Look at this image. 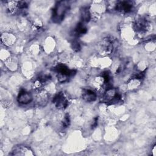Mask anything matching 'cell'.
<instances>
[{
	"instance_id": "1",
	"label": "cell",
	"mask_w": 156,
	"mask_h": 156,
	"mask_svg": "<svg viewBox=\"0 0 156 156\" xmlns=\"http://www.w3.org/2000/svg\"><path fill=\"white\" fill-rule=\"evenodd\" d=\"M55 70L57 74V79L60 82H65L76 74L75 71L69 69L66 65L63 64H58L55 68Z\"/></svg>"
},
{
	"instance_id": "2",
	"label": "cell",
	"mask_w": 156,
	"mask_h": 156,
	"mask_svg": "<svg viewBox=\"0 0 156 156\" xmlns=\"http://www.w3.org/2000/svg\"><path fill=\"white\" fill-rule=\"evenodd\" d=\"M52 102L58 109H65L70 104L71 99L68 94L64 91L58 92L53 98Z\"/></svg>"
},
{
	"instance_id": "3",
	"label": "cell",
	"mask_w": 156,
	"mask_h": 156,
	"mask_svg": "<svg viewBox=\"0 0 156 156\" xmlns=\"http://www.w3.org/2000/svg\"><path fill=\"white\" fill-rule=\"evenodd\" d=\"M68 4L66 1L57 2L53 10V20L59 22L62 21L68 9Z\"/></svg>"
},
{
	"instance_id": "4",
	"label": "cell",
	"mask_w": 156,
	"mask_h": 156,
	"mask_svg": "<svg viewBox=\"0 0 156 156\" xmlns=\"http://www.w3.org/2000/svg\"><path fill=\"white\" fill-rule=\"evenodd\" d=\"M133 26L135 30L137 33L144 34L150 29L151 24L146 17L140 16L135 20Z\"/></svg>"
},
{
	"instance_id": "5",
	"label": "cell",
	"mask_w": 156,
	"mask_h": 156,
	"mask_svg": "<svg viewBox=\"0 0 156 156\" xmlns=\"http://www.w3.org/2000/svg\"><path fill=\"white\" fill-rule=\"evenodd\" d=\"M114 48V44L113 40L108 37L102 38L98 44L99 52L102 55L110 54Z\"/></svg>"
},
{
	"instance_id": "6",
	"label": "cell",
	"mask_w": 156,
	"mask_h": 156,
	"mask_svg": "<svg viewBox=\"0 0 156 156\" xmlns=\"http://www.w3.org/2000/svg\"><path fill=\"white\" fill-rule=\"evenodd\" d=\"M120 94L118 89L116 88H108L104 93L103 96V100L105 102H113L114 101H118L120 99Z\"/></svg>"
},
{
	"instance_id": "7",
	"label": "cell",
	"mask_w": 156,
	"mask_h": 156,
	"mask_svg": "<svg viewBox=\"0 0 156 156\" xmlns=\"http://www.w3.org/2000/svg\"><path fill=\"white\" fill-rule=\"evenodd\" d=\"M134 9V3L130 1H122L115 5V10L122 13H130Z\"/></svg>"
},
{
	"instance_id": "8",
	"label": "cell",
	"mask_w": 156,
	"mask_h": 156,
	"mask_svg": "<svg viewBox=\"0 0 156 156\" xmlns=\"http://www.w3.org/2000/svg\"><path fill=\"white\" fill-rule=\"evenodd\" d=\"M51 77L48 75H43L36 78L32 82V88L37 90L40 91L43 90V87L49 81Z\"/></svg>"
},
{
	"instance_id": "9",
	"label": "cell",
	"mask_w": 156,
	"mask_h": 156,
	"mask_svg": "<svg viewBox=\"0 0 156 156\" xmlns=\"http://www.w3.org/2000/svg\"><path fill=\"white\" fill-rule=\"evenodd\" d=\"M5 4L7 11L11 14H16L20 12H22L20 1H9L5 2Z\"/></svg>"
},
{
	"instance_id": "10",
	"label": "cell",
	"mask_w": 156,
	"mask_h": 156,
	"mask_svg": "<svg viewBox=\"0 0 156 156\" xmlns=\"http://www.w3.org/2000/svg\"><path fill=\"white\" fill-rule=\"evenodd\" d=\"M12 155H34L32 150L27 146L18 145L15 146L12 151Z\"/></svg>"
},
{
	"instance_id": "11",
	"label": "cell",
	"mask_w": 156,
	"mask_h": 156,
	"mask_svg": "<svg viewBox=\"0 0 156 156\" xmlns=\"http://www.w3.org/2000/svg\"><path fill=\"white\" fill-rule=\"evenodd\" d=\"M38 93L36 96L35 102L39 107H44L48 104L49 100V94L44 90L38 91Z\"/></svg>"
},
{
	"instance_id": "12",
	"label": "cell",
	"mask_w": 156,
	"mask_h": 156,
	"mask_svg": "<svg viewBox=\"0 0 156 156\" xmlns=\"http://www.w3.org/2000/svg\"><path fill=\"white\" fill-rule=\"evenodd\" d=\"M33 100L32 94L27 91L22 90L19 93L17 98V101L19 103L22 104H27L31 102Z\"/></svg>"
},
{
	"instance_id": "13",
	"label": "cell",
	"mask_w": 156,
	"mask_h": 156,
	"mask_svg": "<svg viewBox=\"0 0 156 156\" xmlns=\"http://www.w3.org/2000/svg\"><path fill=\"white\" fill-rule=\"evenodd\" d=\"M82 96L83 99L87 102H94L97 98L96 92L91 88L83 89L82 93Z\"/></svg>"
},
{
	"instance_id": "14",
	"label": "cell",
	"mask_w": 156,
	"mask_h": 156,
	"mask_svg": "<svg viewBox=\"0 0 156 156\" xmlns=\"http://www.w3.org/2000/svg\"><path fill=\"white\" fill-rule=\"evenodd\" d=\"M1 41L6 46H11L15 41V37L12 34L4 33L1 35Z\"/></svg>"
},
{
	"instance_id": "15",
	"label": "cell",
	"mask_w": 156,
	"mask_h": 156,
	"mask_svg": "<svg viewBox=\"0 0 156 156\" xmlns=\"http://www.w3.org/2000/svg\"><path fill=\"white\" fill-rule=\"evenodd\" d=\"M141 83V79L136 77H132L128 82V88L130 90H133L137 88Z\"/></svg>"
},
{
	"instance_id": "16",
	"label": "cell",
	"mask_w": 156,
	"mask_h": 156,
	"mask_svg": "<svg viewBox=\"0 0 156 156\" xmlns=\"http://www.w3.org/2000/svg\"><path fill=\"white\" fill-rule=\"evenodd\" d=\"M87 31L86 26L82 23H79L77 24L74 29V34L77 36H81L85 34Z\"/></svg>"
},
{
	"instance_id": "17",
	"label": "cell",
	"mask_w": 156,
	"mask_h": 156,
	"mask_svg": "<svg viewBox=\"0 0 156 156\" xmlns=\"http://www.w3.org/2000/svg\"><path fill=\"white\" fill-rule=\"evenodd\" d=\"M82 20L84 22H88L91 19V12L88 7H83L81 10Z\"/></svg>"
},
{
	"instance_id": "18",
	"label": "cell",
	"mask_w": 156,
	"mask_h": 156,
	"mask_svg": "<svg viewBox=\"0 0 156 156\" xmlns=\"http://www.w3.org/2000/svg\"><path fill=\"white\" fill-rule=\"evenodd\" d=\"M104 83H106V82H105V80L102 75L95 77V79L94 80V85L96 87L100 88Z\"/></svg>"
},
{
	"instance_id": "19",
	"label": "cell",
	"mask_w": 156,
	"mask_h": 156,
	"mask_svg": "<svg viewBox=\"0 0 156 156\" xmlns=\"http://www.w3.org/2000/svg\"><path fill=\"white\" fill-rule=\"evenodd\" d=\"M70 124V119L68 115H66L62 122V126L63 128H66L69 126Z\"/></svg>"
},
{
	"instance_id": "20",
	"label": "cell",
	"mask_w": 156,
	"mask_h": 156,
	"mask_svg": "<svg viewBox=\"0 0 156 156\" xmlns=\"http://www.w3.org/2000/svg\"><path fill=\"white\" fill-rule=\"evenodd\" d=\"M6 62H7V63H16V62H15V58H9V59ZM16 64H13V65L10 64V66H9L8 67H9V69H12V68L14 69V68H16Z\"/></svg>"
},
{
	"instance_id": "21",
	"label": "cell",
	"mask_w": 156,
	"mask_h": 156,
	"mask_svg": "<svg viewBox=\"0 0 156 156\" xmlns=\"http://www.w3.org/2000/svg\"><path fill=\"white\" fill-rule=\"evenodd\" d=\"M73 48L74 50H76V51H79V49H80V44H79V43L77 41L74 42V43H73Z\"/></svg>"
},
{
	"instance_id": "22",
	"label": "cell",
	"mask_w": 156,
	"mask_h": 156,
	"mask_svg": "<svg viewBox=\"0 0 156 156\" xmlns=\"http://www.w3.org/2000/svg\"><path fill=\"white\" fill-rule=\"evenodd\" d=\"M98 119L97 118H96L94 120V122H93V124H92V127H95L96 126H97V124H98Z\"/></svg>"
},
{
	"instance_id": "23",
	"label": "cell",
	"mask_w": 156,
	"mask_h": 156,
	"mask_svg": "<svg viewBox=\"0 0 156 156\" xmlns=\"http://www.w3.org/2000/svg\"><path fill=\"white\" fill-rule=\"evenodd\" d=\"M155 147L154 146V147L153 151H152V152H153V155H155Z\"/></svg>"
}]
</instances>
